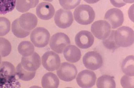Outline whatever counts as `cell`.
Masks as SVG:
<instances>
[{"label":"cell","mask_w":134,"mask_h":88,"mask_svg":"<svg viewBox=\"0 0 134 88\" xmlns=\"http://www.w3.org/2000/svg\"><path fill=\"white\" fill-rule=\"evenodd\" d=\"M12 50V46L8 40L0 37V55L5 57L9 55Z\"/></svg>","instance_id":"obj_26"},{"label":"cell","mask_w":134,"mask_h":88,"mask_svg":"<svg viewBox=\"0 0 134 88\" xmlns=\"http://www.w3.org/2000/svg\"><path fill=\"white\" fill-rule=\"evenodd\" d=\"M114 40L119 47H130L134 43V31L128 26L119 28L115 31Z\"/></svg>","instance_id":"obj_3"},{"label":"cell","mask_w":134,"mask_h":88,"mask_svg":"<svg viewBox=\"0 0 134 88\" xmlns=\"http://www.w3.org/2000/svg\"><path fill=\"white\" fill-rule=\"evenodd\" d=\"M16 0H0V14H5L15 7Z\"/></svg>","instance_id":"obj_25"},{"label":"cell","mask_w":134,"mask_h":88,"mask_svg":"<svg viewBox=\"0 0 134 88\" xmlns=\"http://www.w3.org/2000/svg\"><path fill=\"white\" fill-rule=\"evenodd\" d=\"M57 73L61 80L69 82L76 78L77 70L74 65L68 62H64L58 68Z\"/></svg>","instance_id":"obj_6"},{"label":"cell","mask_w":134,"mask_h":88,"mask_svg":"<svg viewBox=\"0 0 134 88\" xmlns=\"http://www.w3.org/2000/svg\"><path fill=\"white\" fill-rule=\"evenodd\" d=\"M43 1H46V2H52L53 0H43Z\"/></svg>","instance_id":"obj_34"},{"label":"cell","mask_w":134,"mask_h":88,"mask_svg":"<svg viewBox=\"0 0 134 88\" xmlns=\"http://www.w3.org/2000/svg\"><path fill=\"white\" fill-rule=\"evenodd\" d=\"M16 71L12 64L3 61L0 64V88H9L16 82Z\"/></svg>","instance_id":"obj_1"},{"label":"cell","mask_w":134,"mask_h":88,"mask_svg":"<svg viewBox=\"0 0 134 88\" xmlns=\"http://www.w3.org/2000/svg\"><path fill=\"white\" fill-rule=\"evenodd\" d=\"M18 19L21 28L26 31H31L35 28L38 21L36 16L31 13L22 14Z\"/></svg>","instance_id":"obj_16"},{"label":"cell","mask_w":134,"mask_h":88,"mask_svg":"<svg viewBox=\"0 0 134 88\" xmlns=\"http://www.w3.org/2000/svg\"><path fill=\"white\" fill-rule=\"evenodd\" d=\"M36 72H31L25 70L21 66V63L16 68V74L18 78L23 81H31L35 76Z\"/></svg>","instance_id":"obj_23"},{"label":"cell","mask_w":134,"mask_h":88,"mask_svg":"<svg viewBox=\"0 0 134 88\" xmlns=\"http://www.w3.org/2000/svg\"><path fill=\"white\" fill-rule=\"evenodd\" d=\"M91 31L96 38L103 40L108 37L111 32V26L107 21L98 20L92 25Z\"/></svg>","instance_id":"obj_7"},{"label":"cell","mask_w":134,"mask_h":88,"mask_svg":"<svg viewBox=\"0 0 134 88\" xmlns=\"http://www.w3.org/2000/svg\"><path fill=\"white\" fill-rule=\"evenodd\" d=\"M76 46L81 49H87L93 45L94 38L91 32L87 30H81L75 36Z\"/></svg>","instance_id":"obj_14"},{"label":"cell","mask_w":134,"mask_h":88,"mask_svg":"<svg viewBox=\"0 0 134 88\" xmlns=\"http://www.w3.org/2000/svg\"><path fill=\"white\" fill-rule=\"evenodd\" d=\"M55 12V9L53 5L47 2L40 3L36 9L37 16L43 20H49L52 18Z\"/></svg>","instance_id":"obj_15"},{"label":"cell","mask_w":134,"mask_h":88,"mask_svg":"<svg viewBox=\"0 0 134 88\" xmlns=\"http://www.w3.org/2000/svg\"><path fill=\"white\" fill-rule=\"evenodd\" d=\"M121 84L123 88H134V76L124 75L121 79Z\"/></svg>","instance_id":"obj_30"},{"label":"cell","mask_w":134,"mask_h":88,"mask_svg":"<svg viewBox=\"0 0 134 88\" xmlns=\"http://www.w3.org/2000/svg\"><path fill=\"white\" fill-rule=\"evenodd\" d=\"M70 38L67 35L59 32L52 36L49 45L52 50L58 54H61L67 46L70 45Z\"/></svg>","instance_id":"obj_4"},{"label":"cell","mask_w":134,"mask_h":88,"mask_svg":"<svg viewBox=\"0 0 134 88\" xmlns=\"http://www.w3.org/2000/svg\"><path fill=\"white\" fill-rule=\"evenodd\" d=\"M124 2L126 3H134V0H122Z\"/></svg>","instance_id":"obj_33"},{"label":"cell","mask_w":134,"mask_h":88,"mask_svg":"<svg viewBox=\"0 0 134 88\" xmlns=\"http://www.w3.org/2000/svg\"><path fill=\"white\" fill-rule=\"evenodd\" d=\"M104 19L108 23H110L112 29H116L123 24L124 14L120 9L118 8H112L107 11Z\"/></svg>","instance_id":"obj_12"},{"label":"cell","mask_w":134,"mask_h":88,"mask_svg":"<svg viewBox=\"0 0 134 88\" xmlns=\"http://www.w3.org/2000/svg\"><path fill=\"white\" fill-rule=\"evenodd\" d=\"M11 30L13 33L18 38H24L28 36L31 33V31H26L21 28L19 24L18 19L14 20L11 25Z\"/></svg>","instance_id":"obj_24"},{"label":"cell","mask_w":134,"mask_h":88,"mask_svg":"<svg viewBox=\"0 0 134 88\" xmlns=\"http://www.w3.org/2000/svg\"><path fill=\"white\" fill-rule=\"evenodd\" d=\"M60 5L66 10L74 9L78 6L81 0H59Z\"/></svg>","instance_id":"obj_29"},{"label":"cell","mask_w":134,"mask_h":88,"mask_svg":"<svg viewBox=\"0 0 134 88\" xmlns=\"http://www.w3.org/2000/svg\"><path fill=\"white\" fill-rule=\"evenodd\" d=\"M42 85L44 88H57L59 85V79L54 73L48 72L43 76Z\"/></svg>","instance_id":"obj_18"},{"label":"cell","mask_w":134,"mask_h":88,"mask_svg":"<svg viewBox=\"0 0 134 88\" xmlns=\"http://www.w3.org/2000/svg\"><path fill=\"white\" fill-rule=\"evenodd\" d=\"M115 30H113L111 31L107 38L103 40V44L107 49L109 50H114L119 47L116 44L114 40V32Z\"/></svg>","instance_id":"obj_27"},{"label":"cell","mask_w":134,"mask_h":88,"mask_svg":"<svg viewBox=\"0 0 134 88\" xmlns=\"http://www.w3.org/2000/svg\"><path fill=\"white\" fill-rule=\"evenodd\" d=\"M111 4L115 7L121 8L126 5L122 0H110Z\"/></svg>","instance_id":"obj_31"},{"label":"cell","mask_w":134,"mask_h":88,"mask_svg":"<svg viewBox=\"0 0 134 88\" xmlns=\"http://www.w3.org/2000/svg\"><path fill=\"white\" fill-rule=\"evenodd\" d=\"M96 80L97 76L93 72L84 70L78 74L76 81L78 85L81 88H90L94 85Z\"/></svg>","instance_id":"obj_11"},{"label":"cell","mask_w":134,"mask_h":88,"mask_svg":"<svg viewBox=\"0 0 134 88\" xmlns=\"http://www.w3.org/2000/svg\"><path fill=\"white\" fill-rule=\"evenodd\" d=\"M83 62L87 69L96 70L102 66L103 59L100 54L96 51H91L88 52L84 55Z\"/></svg>","instance_id":"obj_8"},{"label":"cell","mask_w":134,"mask_h":88,"mask_svg":"<svg viewBox=\"0 0 134 88\" xmlns=\"http://www.w3.org/2000/svg\"><path fill=\"white\" fill-rule=\"evenodd\" d=\"M39 0H16V8L19 12L25 13L35 7Z\"/></svg>","instance_id":"obj_19"},{"label":"cell","mask_w":134,"mask_h":88,"mask_svg":"<svg viewBox=\"0 0 134 88\" xmlns=\"http://www.w3.org/2000/svg\"><path fill=\"white\" fill-rule=\"evenodd\" d=\"M75 20L80 24L88 25L94 20L95 13L91 6L87 5H81L75 9L73 13Z\"/></svg>","instance_id":"obj_2"},{"label":"cell","mask_w":134,"mask_h":88,"mask_svg":"<svg viewBox=\"0 0 134 88\" xmlns=\"http://www.w3.org/2000/svg\"><path fill=\"white\" fill-rule=\"evenodd\" d=\"M21 65L25 70L31 72H36L41 65V59L38 53L34 52L30 56L21 58Z\"/></svg>","instance_id":"obj_13"},{"label":"cell","mask_w":134,"mask_h":88,"mask_svg":"<svg viewBox=\"0 0 134 88\" xmlns=\"http://www.w3.org/2000/svg\"><path fill=\"white\" fill-rule=\"evenodd\" d=\"M64 58L67 61L72 63L77 62L81 59V50L75 45L67 46L64 51Z\"/></svg>","instance_id":"obj_17"},{"label":"cell","mask_w":134,"mask_h":88,"mask_svg":"<svg viewBox=\"0 0 134 88\" xmlns=\"http://www.w3.org/2000/svg\"><path fill=\"white\" fill-rule=\"evenodd\" d=\"M84 1L88 4H95L99 2L100 0H84Z\"/></svg>","instance_id":"obj_32"},{"label":"cell","mask_w":134,"mask_h":88,"mask_svg":"<svg viewBox=\"0 0 134 88\" xmlns=\"http://www.w3.org/2000/svg\"><path fill=\"white\" fill-rule=\"evenodd\" d=\"M42 63L43 67L50 72L57 70L61 64L59 56L53 51H48L42 57Z\"/></svg>","instance_id":"obj_9"},{"label":"cell","mask_w":134,"mask_h":88,"mask_svg":"<svg viewBox=\"0 0 134 88\" xmlns=\"http://www.w3.org/2000/svg\"><path fill=\"white\" fill-rule=\"evenodd\" d=\"M18 50L21 56L26 57L31 56L34 52L35 47L30 41H22L19 44Z\"/></svg>","instance_id":"obj_22"},{"label":"cell","mask_w":134,"mask_h":88,"mask_svg":"<svg viewBox=\"0 0 134 88\" xmlns=\"http://www.w3.org/2000/svg\"><path fill=\"white\" fill-rule=\"evenodd\" d=\"M10 28L9 20L5 17H0V36L7 35L10 30Z\"/></svg>","instance_id":"obj_28"},{"label":"cell","mask_w":134,"mask_h":88,"mask_svg":"<svg viewBox=\"0 0 134 88\" xmlns=\"http://www.w3.org/2000/svg\"><path fill=\"white\" fill-rule=\"evenodd\" d=\"M2 63V57H1V56L0 55V64H1Z\"/></svg>","instance_id":"obj_35"},{"label":"cell","mask_w":134,"mask_h":88,"mask_svg":"<svg viewBox=\"0 0 134 88\" xmlns=\"http://www.w3.org/2000/svg\"><path fill=\"white\" fill-rule=\"evenodd\" d=\"M98 88H115L116 83L114 78L107 75L100 76L97 81Z\"/></svg>","instance_id":"obj_20"},{"label":"cell","mask_w":134,"mask_h":88,"mask_svg":"<svg viewBox=\"0 0 134 88\" xmlns=\"http://www.w3.org/2000/svg\"><path fill=\"white\" fill-rule=\"evenodd\" d=\"M134 58L129 56L124 59L122 64V69L124 73L130 76H134Z\"/></svg>","instance_id":"obj_21"},{"label":"cell","mask_w":134,"mask_h":88,"mask_svg":"<svg viewBox=\"0 0 134 88\" xmlns=\"http://www.w3.org/2000/svg\"><path fill=\"white\" fill-rule=\"evenodd\" d=\"M54 21L57 26L61 29H66L72 25L73 18L71 11L60 9L57 11L54 17Z\"/></svg>","instance_id":"obj_10"},{"label":"cell","mask_w":134,"mask_h":88,"mask_svg":"<svg viewBox=\"0 0 134 88\" xmlns=\"http://www.w3.org/2000/svg\"><path fill=\"white\" fill-rule=\"evenodd\" d=\"M31 40L35 47L39 48L45 47L49 43L50 34L47 29L37 28L31 32Z\"/></svg>","instance_id":"obj_5"}]
</instances>
